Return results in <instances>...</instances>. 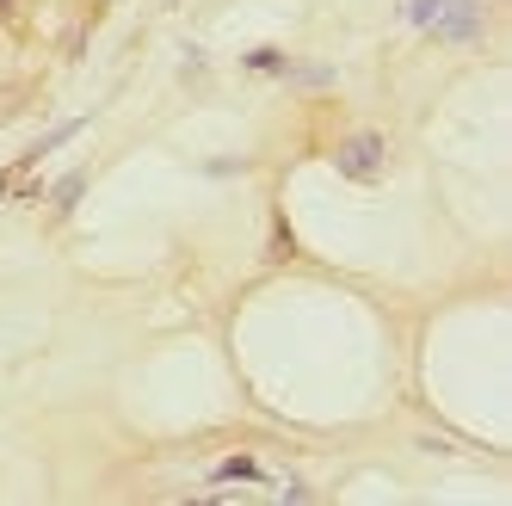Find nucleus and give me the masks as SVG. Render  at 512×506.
<instances>
[{"instance_id": "20e7f679", "label": "nucleus", "mask_w": 512, "mask_h": 506, "mask_svg": "<svg viewBox=\"0 0 512 506\" xmlns=\"http://www.w3.org/2000/svg\"><path fill=\"white\" fill-rule=\"evenodd\" d=\"M229 476H260V469H253L247 457H235V463H223V469H216V482H229Z\"/></svg>"}, {"instance_id": "39448f33", "label": "nucleus", "mask_w": 512, "mask_h": 506, "mask_svg": "<svg viewBox=\"0 0 512 506\" xmlns=\"http://www.w3.org/2000/svg\"><path fill=\"white\" fill-rule=\"evenodd\" d=\"M0 13H13V0H0Z\"/></svg>"}, {"instance_id": "7ed1b4c3", "label": "nucleus", "mask_w": 512, "mask_h": 506, "mask_svg": "<svg viewBox=\"0 0 512 506\" xmlns=\"http://www.w3.org/2000/svg\"><path fill=\"white\" fill-rule=\"evenodd\" d=\"M81 186H87V173H68V179H62V186H56V204L68 210V204H75V198H81Z\"/></svg>"}, {"instance_id": "f257e3e1", "label": "nucleus", "mask_w": 512, "mask_h": 506, "mask_svg": "<svg viewBox=\"0 0 512 506\" xmlns=\"http://www.w3.org/2000/svg\"><path fill=\"white\" fill-rule=\"evenodd\" d=\"M414 19L432 25L438 38H457V44L482 38V7L475 0H414Z\"/></svg>"}, {"instance_id": "f03ea898", "label": "nucleus", "mask_w": 512, "mask_h": 506, "mask_svg": "<svg viewBox=\"0 0 512 506\" xmlns=\"http://www.w3.org/2000/svg\"><path fill=\"white\" fill-rule=\"evenodd\" d=\"M383 161H389V149H383V136H352L346 149L334 155V167H340L346 179H377V173H383Z\"/></svg>"}]
</instances>
